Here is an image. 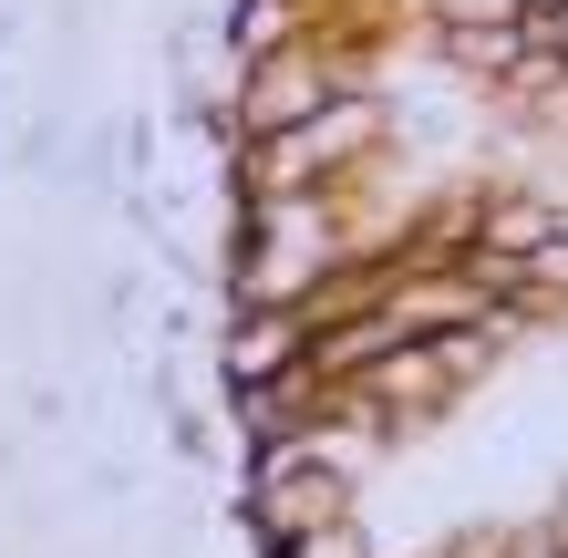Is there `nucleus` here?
I'll use <instances>...</instances> for the list:
<instances>
[{
	"instance_id": "nucleus-1",
	"label": "nucleus",
	"mask_w": 568,
	"mask_h": 558,
	"mask_svg": "<svg viewBox=\"0 0 568 558\" xmlns=\"http://www.w3.org/2000/svg\"><path fill=\"white\" fill-rule=\"evenodd\" d=\"M311 104H321L311 73H258V104H248V114H258V124H290V114H311Z\"/></svg>"
}]
</instances>
